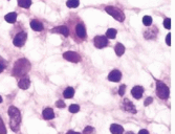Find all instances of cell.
<instances>
[{"mask_svg": "<svg viewBox=\"0 0 175 134\" xmlns=\"http://www.w3.org/2000/svg\"><path fill=\"white\" fill-rule=\"evenodd\" d=\"M30 69H31V63L26 59H19L14 65L13 75L15 77H21V75H26Z\"/></svg>", "mask_w": 175, "mask_h": 134, "instance_id": "6da1fadb", "label": "cell"}, {"mask_svg": "<svg viewBox=\"0 0 175 134\" xmlns=\"http://www.w3.org/2000/svg\"><path fill=\"white\" fill-rule=\"evenodd\" d=\"M9 115L10 117V128H12L13 131H18L20 128V123H21V114L20 111L18 110L16 107L10 106L9 108Z\"/></svg>", "mask_w": 175, "mask_h": 134, "instance_id": "7a4b0ae2", "label": "cell"}, {"mask_svg": "<svg viewBox=\"0 0 175 134\" xmlns=\"http://www.w3.org/2000/svg\"><path fill=\"white\" fill-rule=\"evenodd\" d=\"M156 94L161 99H166L169 98L170 90H169L168 86L161 81H156Z\"/></svg>", "mask_w": 175, "mask_h": 134, "instance_id": "3957f363", "label": "cell"}, {"mask_svg": "<svg viewBox=\"0 0 175 134\" xmlns=\"http://www.w3.org/2000/svg\"><path fill=\"white\" fill-rule=\"evenodd\" d=\"M105 10H106V13H108L110 16H112L115 20L119 21V22H123V21L125 20V14H124L120 9H118V7L106 6Z\"/></svg>", "mask_w": 175, "mask_h": 134, "instance_id": "277c9868", "label": "cell"}, {"mask_svg": "<svg viewBox=\"0 0 175 134\" xmlns=\"http://www.w3.org/2000/svg\"><path fill=\"white\" fill-rule=\"evenodd\" d=\"M26 39H27V34H26L25 31H20V33H18L17 35H16L14 40H13V43H14L15 46L21 47L25 44Z\"/></svg>", "mask_w": 175, "mask_h": 134, "instance_id": "5b68a950", "label": "cell"}, {"mask_svg": "<svg viewBox=\"0 0 175 134\" xmlns=\"http://www.w3.org/2000/svg\"><path fill=\"white\" fill-rule=\"evenodd\" d=\"M121 107H122V109L125 110V111H127V112H129V113L135 114L137 112V110H136V108H135V106L131 103L130 101H129L128 99H125L123 102H122Z\"/></svg>", "mask_w": 175, "mask_h": 134, "instance_id": "8992f818", "label": "cell"}, {"mask_svg": "<svg viewBox=\"0 0 175 134\" xmlns=\"http://www.w3.org/2000/svg\"><path fill=\"white\" fill-rule=\"evenodd\" d=\"M63 58L65 60L73 63H78L81 61V56L79 54H77L75 51H66L63 54Z\"/></svg>", "mask_w": 175, "mask_h": 134, "instance_id": "52a82bcc", "label": "cell"}, {"mask_svg": "<svg viewBox=\"0 0 175 134\" xmlns=\"http://www.w3.org/2000/svg\"><path fill=\"white\" fill-rule=\"evenodd\" d=\"M94 46L97 47V48H104L108 45V39L106 38V36H97L94 37Z\"/></svg>", "mask_w": 175, "mask_h": 134, "instance_id": "ba28073f", "label": "cell"}, {"mask_svg": "<svg viewBox=\"0 0 175 134\" xmlns=\"http://www.w3.org/2000/svg\"><path fill=\"white\" fill-rule=\"evenodd\" d=\"M76 34L80 39L86 38V27L82 22L78 23V24L76 25Z\"/></svg>", "mask_w": 175, "mask_h": 134, "instance_id": "9c48e42d", "label": "cell"}, {"mask_svg": "<svg viewBox=\"0 0 175 134\" xmlns=\"http://www.w3.org/2000/svg\"><path fill=\"white\" fill-rule=\"evenodd\" d=\"M52 33L55 34H61L64 37H68L69 36V28L67 27L66 25H60V26H57V27H54L52 30Z\"/></svg>", "mask_w": 175, "mask_h": 134, "instance_id": "30bf717a", "label": "cell"}, {"mask_svg": "<svg viewBox=\"0 0 175 134\" xmlns=\"http://www.w3.org/2000/svg\"><path fill=\"white\" fill-rule=\"evenodd\" d=\"M121 79H122V73H121L120 70L115 69V70H112L109 75H108V80L111 81V82H115V83L120 82Z\"/></svg>", "mask_w": 175, "mask_h": 134, "instance_id": "8fae6325", "label": "cell"}, {"mask_svg": "<svg viewBox=\"0 0 175 134\" xmlns=\"http://www.w3.org/2000/svg\"><path fill=\"white\" fill-rule=\"evenodd\" d=\"M131 94L134 99H140L143 96V94H144V88H143L142 86H135V87L132 88Z\"/></svg>", "mask_w": 175, "mask_h": 134, "instance_id": "7c38bea8", "label": "cell"}, {"mask_svg": "<svg viewBox=\"0 0 175 134\" xmlns=\"http://www.w3.org/2000/svg\"><path fill=\"white\" fill-rule=\"evenodd\" d=\"M18 86H19L20 89H23V90L27 89V88L31 86V81H30V79H28L27 77L22 78V79H21V80L19 81V83H18Z\"/></svg>", "mask_w": 175, "mask_h": 134, "instance_id": "4fadbf2b", "label": "cell"}, {"mask_svg": "<svg viewBox=\"0 0 175 134\" xmlns=\"http://www.w3.org/2000/svg\"><path fill=\"white\" fill-rule=\"evenodd\" d=\"M42 114H43L44 119L47 120H50L55 117V112L52 108H45L43 110V112H42Z\"/></svg>", "mask_w": 175, "mask_h": 134, "instance_id": "5bb4252c", "label": "cell"}, {"mask_svg": "<svg viewBox=\"0 0 175 134\" xmlns=\"http://www.w3.org/2000/svg\"><path fill=\"white\" fill-rule=\"evenodd\" d=\"M110 132L112 134H123L124 128L119 124H112L110 126Z\"/></svg>", "mask_w": 175, "mask_h": 134, "instance_id": "9a60e30c", "label": "cell"}, {"mask_svg": "<svg viewBox=\"0 0 175 134\" xmlns=\"http://www.w3.org/2000/svg\"><path fill=\"white\" fill-rule=\"evenodd\" d=\"M31 27L36 31L43 30V24L39 20H31Z\"/></svg>", "mask_w": 175, "mask_h": 134, "instance_id": "2e32d148", "label": "cell"}, {"mask_svg": "<svg viewBox=\"0 0 175 134\" xmlns=\"http://www.w3.org/2000/svg\"><path fill=\"white\" fill-rule=\"evenodd\" d=\"M157 35V28L153 27L152 30H148L144 31V37L146 39H154Z\"/></svg>", "mask_w": 175, "mask_h": 134, "instance_id": "e0dca14e", "label": "cell"}, {"mask_svg": "<svg viewBox=\"0 0 175 134\" xmlns=\"http://www.w3.org/2000/svg\"><path fill=\"white\" fill-rule=\"evenodd\" d=\"M4 19L6 22H9V23H15L16 20H17V13H14V12L9 13L7 15H5Z\"/></svg>", "mask_w": 175, "mask_h": 134, "instance_id": "ac0fdd59", "label": "cell"}, {"mask_svg": "<svg viewBox=\"0 0 175 134\" xmlns=\"http://www.w3.org/2000/svg\"><path fill=\"white\" fill-rule=\"evenodd\" d=\"M73 95H75V89L73 87H67L63 92V96L65 99H71Z\"/></svg>", "mask_w": 175, "mask_h": 134, "instance_id": "d6986e66", "label": "cell"}, {"mask_svg": "<svg viewBox=\"0 0 175 134\" xmlns=\"http://www.w3.org/2000/svg\"><path fill=\"white\" fill-rule=\"evenodd\" d=\"M115 51L116 56L121 57V56H123V54L125 52V46H124L123 44H121V43H118V44L115 45Z\"/></svg>", "mask_w": 175, "mask_h": 134, "instance_id": "ffe728a7", "label": "cell"}, {"mask_svg": "<svg viewBox=\"0 0 175 134\" xmlns=\"http://www.w3.org/2000/svg\"><path fill=\"white\" fill-rule=\"evenodd\" d=\"M31 4V0H18V5L23 9H28Z\"/></svg>", "mask_w": 175, "mask_h": 134, "instance_id": "44dd1931", "label": "cell"}, {"mask_svg": "<svg viewBox=\"0 0 175 134\" xmlns=\"http://www.w3.org/2000/svg\"><path fill=\"white\" fill-rule=\"evenodd\" d=\"M116 34H118V31L115 28H109L107 31H106V38L107 39H115L116 37Z\"/></svg>", "mask_w": 175, "mask_h": 134, "instance_id": "7402d4cb", "label": "cell"}, {"mask_svg": "<svg viewBox=\"0 0 175 134\" xmlns=\"http://www.w3.org/2000/svg\"><path fill=\"white\" fill-rule=\"evenodd\" d=\"M66 5L68 7H70V9H76V7H78L80 5V0H68L66 2Z\"/></svg>", "mask_w": 175, "mask_h": 134, "instance_id": "603a6c76", "label": "cell"}, {"mask_svg": "<svg viewBox=\"0 0 175 134\" xmlns=\"http://www.w3.org/2000/svg\"><path fill=\"white\" fill-rule=\"evenodd\" d=\"M143 23H144V25L146 26H150L152 24V17H151V16H145V17L143 18Z\"/></svg>", "mask_w": 175, "mask_h": 134, "instance_id": "cb8c5ba5", "label": "cell"}, {"mask_svg": "<svg viewBox=\"0 0 175 134\" xmlns=\"http://www.w3.org/2000/svg\"><path fill=\"white\" fill-rule=\"evenodd\" d=\"M79 110H80V107H79V105H70L69 106V112L71 113H77V112H79Z\"/></svg>", "mask_w": 175, "mask_h": 134, "instance_id": "d4e9b609", "label": "cell"}, {"mask_svg": "<svg viewBox=\"0 0 175 134\" xmlns=\"http://www.w3.org/2000/svg\"><path fill=\"white\" fill-rule=\"evenodd\" d=\"M0 134H6V128H5V125L1 116H0Z\"/></svg>", "mask_w": 175, "mask_h": 134, "instance_id": "484cf974", "label": "cell"}, {"mask_svg": "<svg viewBox=\"0 0 175 134\" xmlns=\"http://www.w3.org/2000/svg\"><path fill=\"white\" fill-rule=\"evenodd\" d=\"M94 129L91 126H87L83 131V134H94Z\"/></svg>", "mask_w": 175, "mask_h": 134, "instance_id": "4316f807", "label": "cell"}, {"mask_svg": "<svg viewBox=\"0 0 175 134\" xmlns=\"http://www.w3.org/2000/svg\"><path fill=\"white\" fill-rule=\"evenodd\" d=\"M164 26H165V28H167V30H170L171 28V19L170 18H166V19L164 20Z\"/></svg>", "mask_w": 175, "mask_h": 134, "instance_id": "83f0119b", "label": "cell"}, {"mask_svg": "<svg viewBox=\"0 0 175 134\" xmlns=\"http://www.w3.org/2000/svg\"><path fill=\"white\" fill-rule=\"evenodd\" d=\"M125 90H126V85H121L120 86V89H119V94H120L121 96H123L124 94H125Z\"/></svg>", "mask_w": 175, "mask_h": 134, "instance_id": "f1b7e54d", "label": "cell"}, {"mask_svg": "<svg viewBox=\"0 0 175 134\" xmlns=\"http://www.w3.org/2000/svg\"><path fill=\"white\" fill-rule=\"evenodd\" d=\"M56 106H57L58 108H65V103H64V101H61V99L57 101V103H56Z\"/></svg>", "mask_w": 175, "mask_h": 134, "instance_id": "f546056e", "label": "cell"}, {"mask_svg": "<svg viewBox=\"0 0 175 134\" xmlns=\"http://www.w3.org/2000/svg\"><path fill=\"white\" fill-rule=\"evenodd\" d=\"M166 43H167V45H169L170 46L171 45V34H168L166 37Z\"/></svg>", "mask_w": 175, "mask_h": 134, "instance_id": "4dcf8cb0", "label": "cell"}, {"mask_svg": "<svg viewBox=\"0 0 175 134\" xmlns=\"http://www.w3.org/2000/svg\"><path fill=\"white\" fill-rule=\"evenodd\" d=\"M153 102V99L152 98H147L145 99V102H144V105L145 106H148V105H150L151 103Z\"/></svg>", "mask_w": 175, "mask_h": 134, "instance_id": "1f68e13d", "label": "cell"}, {"mask_svg": "<svg viewBox=\"0 0 175 134\" xmlns=\"http://www.w3.org/2000/svg\"><path fill=\"white\" fill-rule=\"evenodd\" d=\"M139 134H149V132H148V130H146V129H142V130H140Z\"/></svg>", "mask_w": 175, "mask_h": 134, "instance_id": "d6a6232c", "label": "cell"}, {"mask_svg": "<svg viewBox=\"0 0 175 134\" xmlns=\"http://www.w3.org/2000/svg\"><path fill=\"white\" fill-rule=\"evenodd\" d=\"M66 134H81L80 132H75V131H73V130H70V131H68L67 133Z\"/></svg>", "mask_w": 175, "mask_h": 134, "instance_id": "836d02e7", "label": "cell"}, {"mask_svg": "<svg viewBox=\"0 0 175 134\" xmlns=\"http://www.w3.org/2000/svg\"><path fill=\"white\" fill-rule=\"evenodd\" d=\"M3 69H4V66H3L2 64H0V72L3 71Z\"/></svg>", "mask_w": 175, "mask_h": 134, "instance_id": "e575fe53", "label": "cell"}, {"mask_svg": "<svg viewBox=\"0 0 175 134\" xmlns=\"http://www.w3.org/2000/svg\"><path fill=\"white\" fill-rule=\"evenodd\" d=\"M126 134H134L133 132H132V131H129V132H127Z\"/></svg>", "mask_w": 175, "mask_h": 134, "instance_id": "d590c367", "label": "cell"}, {"mask_svg": "<svg viewBox=\"0 0 175 134\" xmlns=\"http://www.w3.org/2000/svg\"><path fill=\"white\" fill-rule=\"evenodd\" d=\"M1 103H2V98L0 96V104H1Z\"/></svg>", "mask_w": 175, "mask_h": 134, "instance_id": "8d00e7d4", "label": "cell"}]
</instances>
